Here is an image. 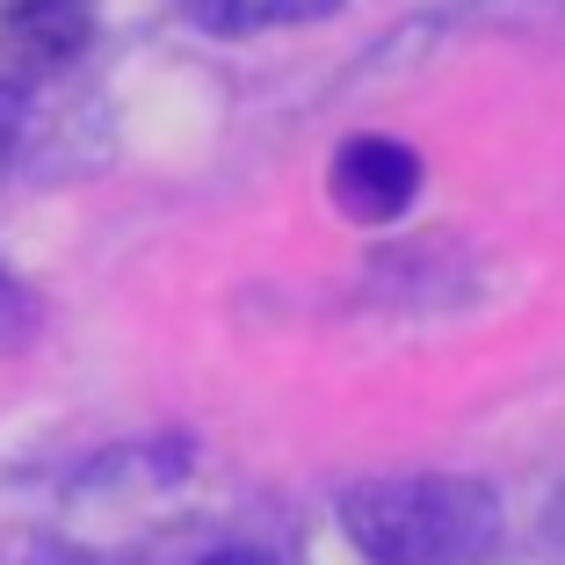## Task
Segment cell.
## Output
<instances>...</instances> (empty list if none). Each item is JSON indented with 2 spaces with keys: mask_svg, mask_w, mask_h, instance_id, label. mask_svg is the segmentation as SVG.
Listing matches in <instances>:
<instances>
[{
  "mask_svg": "<svg viewBox=\"0 0 565 565\" xmlns=\"http://www.w3.org/2000/svg\"><path fill=\"white\" fill-rule=\"evenodd\" d=\"M327 196L341 217L355 225H392V217L414 211L420 196V152L406 138H384V131H355L349 146H333L327 160Z\"/></svg>",
  "mask_w": 565,
  "mask_h": 565,
  "instance_id": "cell-2",
  "label": "cell"
},
{
  "mask_svg": "<svg viewBox=\"0 0 565 565\" xmlns=\"http://www.w3.org/2000/svg\"><path fill=\"white\" fill-rule=\"evenodd\" d=\"M493 15H515V22H565V0H479Z\"/></svg>",
  "mask_w": 565,
  "mask_h": 565,
  "instance_id": "cell-6",
  "label": "cell"
},
{
  "mask_svg": "<svg viewBox=\"0 0 565 565\" xmlns=\"http://www.w3.org/2000/svg\"><path fill=\"white\" fill-rule=\"evenodd\" d=\"M341 0H182V15L217 36H254V30H276V22H319Z\"/></svg>",
  "mask_w": 565,
  "mask_h": 565,
  "instance_id": "cell-4",
  "label": "cell"
},
{
  "mask_svg": "<svg viewBox=\"0 0 565 565\" xmlns=\"http://www.w3.org/2000/svg\"><path fill=\"white\" fill-rule=\"evenodd\" d=\"M15 146H22V95L0 81V182H8V167H15Z\"/></svg>",
  "mask_w": 565,
  "mask_h": 565,
  "instance_id": "cell-5",
  "label": "cell"
},
{
  "mask_svg": "<svg viewBox=\"0 0 565 565\" xmlns=\"http://www.w3.org/2000/svg\"><path fill=\"white\" fill-rule=\"evenodd\" d=\"M341 530L370 565H479L500 551V493L471 471L355 479L341 493Z\"/></svg>",
  "mask_w": 565,
  "mask_h": 565,
  "instance_id": "cell-1",
  "label": "cell"
},
{
  "mask_svg": "<svg viewBox=\"0 0 565 565\" xmlns=\"http://www.w3.org/2000/svg\"><path fill=\"white\" fill-rule=\"evenodd\" d=\"M558 530H565V515H558Z\"/></svg>",
  "mask_w": 565,
  "mask_h": 565,
  "instance_id": "cell-8",
  "label": "cell"
},
{
  "mask_svg": "<svg viewBox=\"0 0 565 565\" xmlns=\"http://www.w3.org/2000/svg\"><path fill=\"white\" fill-rule=\"evenodd\" d=\"M196 565H268V558H254V551H211V558H196Z\"/></svg>",
  "mask_w": 565,
  "mask_h": 565,
  "instance_id": "cell-7",
  "label": "cell"
},
{
  "mask_svg": "<svg viewBox=\"0 0 565 565\" xmlns=\"http://www.w3.org/2000/svg\"><path fill=\"white\" fill-rule=\"evenodd\" d=\"M87 36H95L87 0H8V15H0V51L22 73H58L87 51Z\"/></svg>",
  "mask_w": 565,
  "mask_h": 565,
  "instance_id": "cell-3",
  "label": "cell"
}]
</instances>
